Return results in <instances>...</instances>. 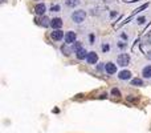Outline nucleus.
<instances>
[{"label":"nucleus","instance_id":"nucleus-1","mask_svg":"<svg viewBox=\"0 0 151 133\" xmlns=\"http://www.w3.org/2000/svg\"><path fill=\"white\" fill-rule=\"evenodd\" d=\"M70 19L74 24H82L86 19V12L84 9H77L70 15Z\"/></svg>","mask_w":151,"mask_h":133},{"label":"nucleus","instance_id":"nucleus-2","mask_svg":"<svg viewBox=\"0 0 151 133\" xmlns=\"http://www.w3.org/2000/svg\"><path fill=\"white\" fill-rule=\"evenodd\" d=\"M130 60H131V56L129 53H119L117 56V65H121V66H126L130 64Z\"/></svg>","mask_w":151,"mask_h":133},{"label":"nucleus","instance_id":"nucleus-3","mask_svg":"<svg viewBox=\"0 0 151 133\" xmlns=\"http://www.w3.org/2000/svg\"><path fill=\"white\" fill-rule=\"evenodd\" d=\"M64 40H65V44L66 45H73L74 43H76V40H77V33L74 31H68L65 33V37H64Z\"/></svg>","mask_w":151,"mask_h":133},{"label":"nucleus","instance_id":"nucleus-4","mask_svg":"<svg viewBox=\"0 0 151 133\" xmlns=\"http://www.w3.org/2000/svg\"><path fill=\"white\" fill-rule=\"evenodd\" d=\"M103 69H105V72L107 75H114V73H117V64L111 63V61L105 63L103 64Z\"/></svg>","mask_w":151,"mask_h":133},{"label":"nucleus","instance_id":"nucleus-5","mask_svg":"<svg viewBox=\"0 0 151 133\" xmlns=\"http://www.w3.org/2000/svg\"><path fill=\"white\" fill-rule=\"evenodd\" d=\"M34 12L39 16H44V13L46 12V4L45 3H37L34 6Z\"/></svg>","mask_w":151,"mask_h":133},{"label":"nucleus","instance_id":"nucleus-6","mask_svg":"<svg viewBox=\"0 0 151 133\" xmlns=\"http://www.w3.org/2000/svg\"><path fill=\"white\" fill-rule=\"evenodd\" d=\"M131 77H133V73H131L129 69H123V71H121V72L118 73V79L122 80V81L131 80Z\"/></svg>","mask_w":151,"mask_h":133},{"label":"nucleus","instance_id":"nucleus-7","mask_svg":"<svg viewBox=\"0 0 151 133\" xmlns=\"http://www.w3.org/2000/svg\"><path fill=\"white\" fill-rule=\"evenodd\" d=\"M64 37H65V35H64V32L61 31V29L51 32V39L52 40H54V41H60V40H63Z\"/></svg>","mask_w":151,"mask_h":133},{"label":"nucleus","instance_id":"nucleus-8","mask_svg":"<svg viewBox=\"0 0 151 133\" xmlns=\"http://www.w3.org/2000/svg\"><path fill=\"white\" fill-rule=\"evenodd\" d=\"M63 19L60 18H53L51 20V27L53 28V31H57V29H60L61 27H63Z\"/></svg>","mask_w":151,"mask_h":133},{"label":"nucleus","instance_id":"nucleus-9","mask_svg":"<svg viewBox=\"0 0 151 133\" xmlns=\"http://www.w3.org/2000/svg\"><path fill=\"white\" fill-rule=\"evenodd\" d=\"M98 61V55L94 51H91V52H89L88 55V59H86V63L90 64V65H94V64H97Z\"/></svg>","mask_w":151,"mask_h":133},{"label":"nucleus","instance_id":"nucleus-10","mask_svg":"<svg viewBox=\"0 0 151 133\" xmlns=\"http://www.w3.org/2000/svg\"><path fill=\"white\" fill-rule=\"evenodd\" d=\"M148 6H150V3H146V4H143V6H140V7H139V8H137V9H135V11H134V12H133V13H131V16H130V18H127V19H126V20H125V21H123V23H122V24H121V25H123V24H125V23H127V21H129V20H130V19H131V18H134L135 15H137V13H139V12H142V11H143V9L148 8ZM121 25H119V27H121Z\"/></svg>","mask_w":151,"mask_h":133},{"label":"nucleus","instance_id":"nucleus-11","mask_svg":"<svg viewBox=\"0 0 151 133\" xmlns=\"http://www.w3.org/2000/svg\"><path fill=\"white\" fill-rule=\"evenodd\" d=\"M88 55H89V52L86 51V48H84V47L76 52V57H77L78 60H86V59H88Z\"/></svg>","mask_w":151,"mask_h":133},{"label":"nucleus","instance_id":"nucleus-12","mask_svg":"<svg viewBox=\"0 0 151 133\" xmlns=\"http://www.w3.org/2000/svg\"><path fill=\"white\" fill-rule=\"evenodd\" d=\"M64 3L68 8H76L81 4V0H64Z\"/></svg>","mask_w":151,"mask_h":133},{"label":"nucleus","instance_id":"nucleus-13","mask_svg":"<svg viewBox=\"0 0 151 133\" xmlns=\"http://www.w3.org/2000/svg\"><path fill=\"white\" fill-rule=\"evenodd\" d=\"M142 77L143 79H151V65H146L142 68Z\"/></svg>","mask_w":151,"mask_h":133},{"label":"nucleus","instance_id":"nucleus-14","mask_svg":"<svg viewBox=\"0 0 151 133\" xmlns=\"http://www.w3.org/2000/svg\"><path fill=\"white\" fill-rule=\"evenodd\" d=\"M130 85H133V87H142L143 85V80L139 77H135V79H131L130 80Z\"/></svg>","mask_w":151,"mask_h":133},{"label":"nucleus","instance_id":"nucleus-15","mask_svg":"<svg viewBox=\"0 0 151 133\" xmlns=\"http://www.w3.org/2000/svg\"><path fill=\"white\" fill-rule=\"evenodd\" d=\"M40 25H43L44 28H46V27H51V19H48L46 16H41Z\"/></svg>","mask_w":151,"mask_h":133},{"label":"nucleus","instance_id":"nucleus-16","mask_svg":"<svg viewBox=\"0 0 151 133\" xmlns=\"http://www.w3.org/2000/svg\"><path fill=\"white\" fill-rule=\"evenodd\" d=\"M81 48H82V43H81V41H76V43L72 45V51H74V53L77 52L78 49H81Z\"/></svg>","mask_w":151,"mask_h":133},{"label":"nucleus","instance_id":"nucleus-17","mask_svg":"<svg viewBox=\"0 0 151 133\" xmlns=\"http://www.w3.org/2000/svg\"><path fill=\"white\" fill-rule=\"evenodd\" d=\"M61 11V6H60V4H52V6H51V12H52V13H53V12H54V13H57V12H60Z\"/></svg>","mask_w":151,"mask_h":133},{"label":"nucleus","instance_id":"nucleus-18","mask_svg":"<svg viewBox=\"0 0 151 133\" xmlns=\"http://www.w3.org/2000/svg\"><path fill=\"white\" fill-rule=\"evenodd\" d=\"M119 40L129 43V40H130V35H127V33H125V32H121L119 33Z\"/></svg>","mask_w":151,"mask_h":133},{"label":"nucleus","instance_id":"nucleus-19","mask_svg":"<svg viewBox=\"0 0 151 133\" xmlns=\"http://www.w3.org/2000/svg\"><path fill=\"white\" fill-rule=\"evenodd\" d=\"M127 44L129 43H126V41H122V40H118V43H117V47L119 49H126L127 48Z\"/></svg>","mask_w":151,"mask_h":133},{"label":"nucleus","instance_id":"nucleus-20","mask_svg":"<svg viewBox=\"0 0 151 133\" xmlns=\"http://www.w3.org/2000/svg\"><path fill=\"white\" fill-rule=\"evenodd\" d=\"M111 95L115 96V97H121V91L118 89V88H113V89H111Z\"/></svg>","mask_w":151,"mask_h":133},{"label":"nucleus","instance_id":"nucleus-21","mask_svg":"<svg viewBox=\"0 0 151 133\" xmlns=\"http://www.w3.org/2000/svg\"><path fill=\"white\" fill-rule=\"evenodd\" d=\"M102 51L105 53H107L109 51H110V44H109V43H103L102 44Z\"/></svg>","mask_w":151,"mask_h":133},{"label":"nucleus","instance_id":"nucleus-22","mask_svg":"<svg viewBox=\"0 0 151 133\" xmlns=\"http://www.w3.org/2000/svg\"><path fill=\"white\" fill-rule=\"evenodd\" d=\"M145 21H146V18H137L135 19V23L137 24H139V25H142V24H145Z\"/></svg>","mask_w":151,"mask_h":133},{"label":"nucleus","instance_id":"nucleus-23","mask_svg":"<svg viewBox=\"0 0 151 133\" xmlns=\"http://www.w3.org/2000/svg\"><path fill=\"white\" fill-rule=\"evenodd\" d=\"M61 49H63V52H64V53H65V55H66V56H68V55H70V53H69V52H70V51H69V49H68V48H66V47H63V48H61Z\"/></svg>","mask_w":151,"mask_h":133},{"label":"nucleus","instance_id":"nucleus-24","mask_svg":"<svg viewBox=\"0 0 151 133\" xmlns=\"http://www.w3.org/2000/svg\"><path fill=\"white\" fill-rule=\"evenodd\" d=\"M146 57H147L148 60H151V51H148V52H146Z\"/></svg>","mask_w":151,"mask_h":133},{"label":"nucleus","instance_id":"nucleus-25","mask_svg":"<svg viewBox=\"0 0 151 133\" xmlns=\"http://www.w3.org/2000/svg\"><path fill=\"white\" fill-rule=\"evenodd\" d=\"M105 97H107V96H106L105 93H103V95H101V96H100V98H105Z\"/></svg>","mask_w":151,"mask_h":133},{"label":"nucleus","instance_id":"nucleus-26","mask_svg":"<svg viewBox=\"0 0 151 133\" xmlns=\"http://www.w3.org/2000/svg\"><path fill=\"white\" fill-rule=\"evenodd\" d=\"M148 44H150V45H151V37H150V40H148Z\"/></svg>","mask_w":151,"mask_h":133},{"label":"nucleus","instance_id":"nucleus-27","mask_svg":"<svg viewBox=\"0 0 151 133\" xmlns=\"http://www.w3.org/2000/svg\"><path fill=\"white\" fill-rule=\"evenodd\" d=\"M1 3H6V0H1Z\"/></svg>","mask_w":151,"mask_h":133}]
</instances>
